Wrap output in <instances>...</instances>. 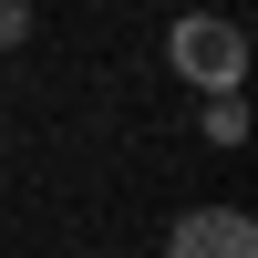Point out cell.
Wrapping results in <instances>:
<instances>
[{
	"label": "cell",
	"mask_w": 258,
	"mask_h": 258,
	"mask_svg": "<svg viewBox=\"0 0 258 258\" xmlns=\"http://www.w3.org/2000/svg\"><path fill=\"white\" fill-rule=\"evenodd\" d=\"M165 62H176L186 83H207V93H238L248 83V31L227 11H186L176 31H165Z\"/></svg>",
	"instance_id": "6da1fadb"
},
{
	"label": "cell",
	"mask_w": 258,
	"mask_h": 258,
	"mask_svg": "<svg viewBox=\"0 0 258 258\" xmlns=\"http://www.w3.org/2000/svg\"><path fill=\"white\" fill-rule=\"evenodd\" d=\"M165 258H258V217L248 207H186L165 227Z\"/></svg>",
	"instance_id": "7a4b0ae2"
},
{
	"label": "cell",
	"mask_w": 258,
	"mask_h": 258,
	"mask_svg": "<svg viewBox=\"0 0 258 258\" xmlns=\"http://www.w3.org/2000/svg\"><path fill=\"white\" fill-rule=\"evenodd\" d=\"M207 145H217V155H238V145H248V103H238V93L207 103Z\"/></svg>",
	"instance_id": "3957f363"
},
{
	"label": "cell",
	"mask_w": 258,
	"mask_h": 258,
	"mask_svg": "<svg viewBox=\"0 0 258 258\" xmlns=\"http://www.w3.org/2000/svg\"><path fill=\"white\" fill-rule=\"evenodd\" d=\"M31 41V0H0V52H21Z\"/></svg>",
	"instance_id": "277c9868"
}]
</instances>
